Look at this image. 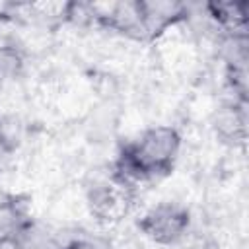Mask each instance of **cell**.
Listing matches in <instances>:
<instances>
[{"label":"cell","mask_w":249,"mask_h":249,"mask_svg":"<svg viewBox=\"0 0 249 249\" xmlns=\"http://www.w3.org/2000/svg\"><path fill=\"white\" fill-rule=\"evenodd\" d=\"M181 142V134L175 126L152 124L121 148L113 175L130 189L158 181L173 171Z\"/></svg>","instance_id":"1"},{"label":"cell","mask_w":249,"mask_h":249,"mask_svg":"<svg viewBox=\"0 0 249 249\" xmlns=\"http://www.w3.org/2000/svg\"><path fill=\"white\" fill-rule=\"evenodd\" d=\"M136 228L150 243L171 247L183 241L191 230V212L175 200H161L148 206L136 220Z\"/></svg>","instance_id":"2"},{"label":"cell","mask_w":249,"mask_h":249,"mask_svg":"<svg viewBox=\"0 0 249 249\" xmlns=\"http://www.w3.org/2000/svg\"><path fill=\"white\" fill-rule=\"evenodd\" d=\"M132 189L121 179L111 175L105 181L95 183L88 193V206L95 220L103 224H115L124 218L130 206Z\"/></svg>","instance_id":"3"},{"label":"cell","mask_w":249,"mask_h":249,"mask_svg":"<svg viewBox=\"0 0 249 249\" xmlns=\"http://www.w3.org/2000/svg\"><path fill=\"white\" fill-rule=\"evenodd\" d=\"M140 21H142V39L156 41L171 27L187 21L189 6L183 2L169 0H138Z\"/></svg>","instance_id":"4"},{"label":"cell","mask_w":249,"mask_h":249,"mask_svg":"<svg viewBox=\"0 0 249 249\" xmlns=\"http://www.w3.org/2000/svg\"><path fill=\"white\" fill-rule=\"evenodd\" d=\"M204 10L210 21L222 29L224 35H247L249 25V4L241 0H224L208 2Z\"/></svg>","instance_id":"5"},{"label":"cell","mask_w":249,"mask_h":249,"mask_svg":"<svg viewBox=\"0 0 249 249\" xmlns=\"http://www.w3.org/2000/svg\"><path fill=\"white\" fill-rule=\"evenodd\" d=\"M214 130L228 144H243L247 136V103L230 99L214 115Z\"/></svg>","instance_id":"6"},{"label":"cell","mask_w":249,"mask_h":249,"mask_svg":"<svg viewBox=\"0 0 249 249\" xmlns=\"http://www.w3.org/2000/svg\"><path fill=\"white\" fill-rule=\"evenodd\" d=\"M66 243H68V239H62V235L53 226L31 218L21 228V231L14 237V241L4 247H10V249H64Z\"/></svg>","instance_id":"7"},{"label":"cell","mask_w":249,"mask_h":249,"mask_svg":"<svg viewBox=\"0 0 249 249\" xmlns=\"http://www.w3.org/2000/svg\"><path fill=\"white\" fill-rule=\"evenodd\" d=\"M31 220L23 202L16 196H8L0 202V247L14 241V237L21 231V228Z\"/></svg>","instance_id":"8"},{"label":"cell","mask_w":249,"mask_h":249,"mask_svg":"<svg viewBox=\"0 0 249 249\" xmlns=\"http://www.w3.org/2000/svg\"><path fill=\"white\" fill-rule=\"evenodd\" d=\"M23 68V58L16 47L0 45V84L14 80Z\"/></svg>","instance_id":"9"},{"label":"cell","mask_w":249,"mask_h":249,"mask_svg":"<svg viewBox=\"0 0 249 249\" xmlns=\"http://www.w3.org/2000/svg\"><path fill=\"white\" fill-rule=\"evenodd\" d=\"M64 249H111V245L95 237H70Z\"/></svg>","instance_id":"10"}]
</instances>
